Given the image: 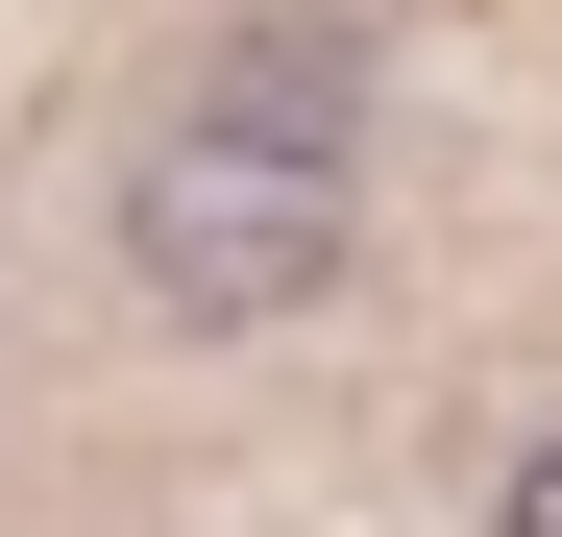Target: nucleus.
<instances>
[{
  "instance_id": "1",
  "label": "nucleus",
  "mask_w": 562,
  "mask_h": 537,
  "mask_svg": "<svg viewBox=\"0 0 562 537\" xmlns=\"http://www.w3.org/2000/svg\"><path fill=\"white\" fill-rule=\"evenodd\" d=\"M123 244H147V294L171 318H294L318 268H342V147H294V123H171L147 147V196H123Z\"/></svg>"
},
{
  "instance_id": "2",
  "label": "nucleus",
  "mask_w": 562,
  "mask_h": 537,
  "mask_svg": "<svg viewBox=\"0 0 562 537\" xmlns=\"http://www.w3.org/2000/svg\"><path fill=\"white\" fill-rule=\"evenodd\" d=\"M490 537H562V439H538V465H514V513H490Z\"/></svg>"
}]
</instances>
